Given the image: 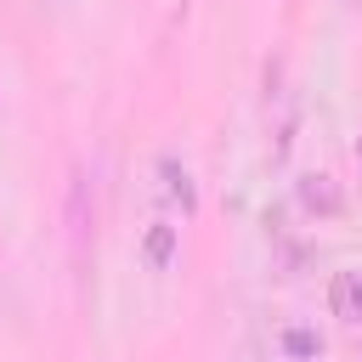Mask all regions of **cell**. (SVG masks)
<instances>
[{
    "label": "cell",
    "mask_w": 362,
    "mask_h": 362,
    "mask_svg": "<svg viewBox=\"0 0 362 362\" xmlns=\"http://www.w3.org/2000/svg\"><path fill=\"white\" fill-rule=\"evenodd\" d=\"M141 255H147L153 272H164V266L175 260V226H170V221H153L147 238H141Z\"/></svg>",
    "instance_id": "obj_3"
},
{
    "label": "cell",
    "mask_w": 362,
    "mask_h": 362,
    "mask_svg": "<svg viewBox=\"0 0 362 362\" xmlns=\"http://www.w3.org/2000/svg\"><path fill=\"white\" fill-rule=\"evenodd\" d=\"M158 175H164V192H170L181 209H192V204H198V187H192L187 164H175V158H158Z\"/></svg>",
    "instance_id": "obj_4"
},
{
    "label": "cell",
    "mask_w": 362,
    "mask_h": 362,
    "mask_svg": "<svg viewBox=\"0 0 362 362\" xmlns=\"http://www.w3.org/2000/svg\"><path fill=\"white\" fill-rule=\"evenodd\" d=\"M300 209H311V215H339V187H334V175H322V170H311V175H300Z\"/></svg>",
    "instance_id": "obj_2"
},
{
    "label": "cell",
    "mask_w": 362,
    "mask_h": 362,
    "mask_svg": "<svg viewBox=\"0 0 362 362\" xmlns=\"http://www.w3.org/2000/svg\"><path fill=\"white\" fill-rule=\"evenodd\" d=\"M328 311L345 322H362V272H334L328 277Z\"/></svg>",
    "instance_id": "obj_1"
},
{
    "label": "cell",
    "mask_w": 362,
    "mask_h": 362,
    "mask_svg": "<svg viewBox=\"0 0 362 362\" xmlns=\"http://www.w3.org/2000/svg\"><path fill=\"white\" fill-rule=\"evenodd\" d=\"M277 345L288 351V362H317V356H322V334H317V328H283Z\"/></svg>",
    "instance_id": "obj_5"
}]
</instances>
